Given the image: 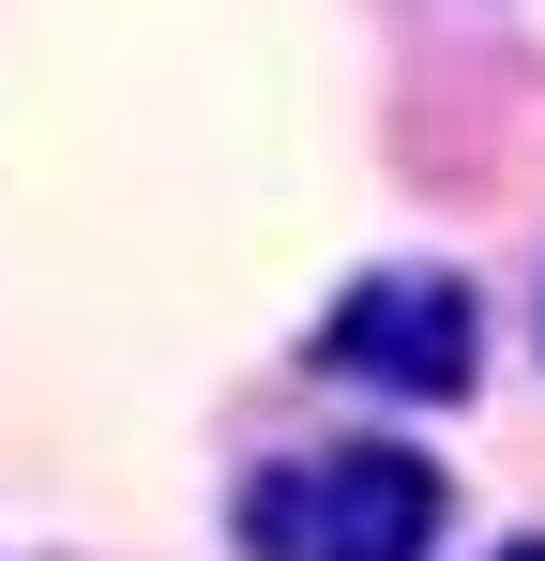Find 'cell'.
I'll list each match as a JSON object with an SVG mask.
<instances>
[{
  "mask_svg": "<svg viewBox=\"0 0 545 561\" xmlns=\"http://www.w3.org/2000/svg\"><path fill=\"white\" fill-rule=\"evenodd\" d=\"M243 547L258 561H425L440 547V456H425V440L288 456L258 501H243Z\"/></svg>",
  "mask_w": 545,
  "mask_h": 561,
  "instance_id": "6da1fadb",
  "label": "cell"
},
{
  "mask_svg": "<svg viewBox=\"0 0 545 561\" xmlns=\"http://www.w3.org/2000/svg\"><path fill=\"white\" fill-rule=\"evenodd\" d=\"M303 365H318V379H349V394L454 410V394L485 379V304H469V274H440V259H394V274L334 288V319L303 334Z\"/></svg>",
  "mask_w": 545,
  "mask_h": 561,
  "instance_id": "7a4b0ae2",
  "label": "cell"
},
{
  "mask_svg": "<svg viewBox=\"0 0 545 561\" xmlns=\"http://www.w3.org/2000/svg\"><path fill=\"white\" fill-rule=\"evenodd\" d=\"M485 561H545V531H515V547H485Z\"/></svg>",
  "mask_w": 545,
  "mask_h": 561,
  "instance_id": "3957f363",
  "label": "cell"
}]
</instances>
